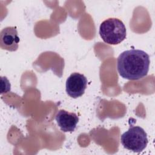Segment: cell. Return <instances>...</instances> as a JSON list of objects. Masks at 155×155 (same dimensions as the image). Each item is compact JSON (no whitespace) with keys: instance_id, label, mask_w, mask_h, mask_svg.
<instances>
[{"instance_id":"obj_1","label":"cell","mask_w":155,"mask_h":155,"mask_svg":"<svg viewBox=\"0 0 155 155\" xmlns=\"http://www.w3.org/2000/svg\"><path fill=\"white\" fill-rule=\"evenodd\" d=\"M150 63V56L145 51L132 49L120 54L117 60V69L122 78L139 80L147 75Z\"/></svg>"},{"instance_id":"obj_2","label":"cell","mask_w":155,"mask_h":155,"mask_svg":"<svg viewBox=\"0 0 155 155\" xmlns=\"http://www.w3.org/2000/svg\"><path fill=\"white\" fill-rule=\"evenodd\" d=\"M99 35L104 42L110 45L122 42L127 36V30L123 22L117 18H108L99 27Z\"/></svg>"},{"instance_id":"obj_3","label":"cell","mask_w":155,"mask_h":155,"mask_svg":"<svg viewBox=\"0 0 155 155\" xmlns=\"http://www.w3.org/2000/svg\"><path fill=\"white\" fill-rule=\"evenodd\" d=\"M148 142L147 133L139 126H130L120 136V143L123 147L134 153L142 151Z\"/></svg>"},{"instance_id":"obj_4","label":"cell","mask_w":155,"mask_h":155,"mask_svg":"<svg viewBox=\"0 0 155 155\" xmlns=\"http://www.w3.org/2000/svg\"><path fill=\"white\" fill-rule=\"evenodd\" d=\"M87 85V79L84 74L73 73L66 81V92L70 97L77 98L84 94Z\"/></svg>"},{"instance_id":"obj_5","label":"cell","mask_w":155,"mask_h":155,"mask_svg":"<svg viewBox=\"0 0 155 155\" xmlns=\"http://www.w3.org/2000/svg\"><path fill=\"white\" fill-rule=\"evenodd\" d=\"M19 38L16 27H7L0 33V45L2 49L15 51L18 48Z\"/></svg>"},{"instance_id":"obj_6","label":"cell","mask_w":155,"mask_h":155,"mask_svg":"<svg viewBox=\"0 0 155 155\" xmlns=\"http://www.w3.org/2000/svg\"><path fill=\"white\" fill-rule=\"evenodd\" d=\"M55 119L61 131L63 132H73L76 128L79 117L74 113L68 112L65 110H60L58 111Z\"/></svg>"}]
</instances>
